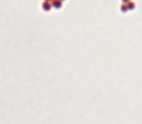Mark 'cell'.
I'll list each match as a JSON object with an SVG mask.
<instances>
[{"label":"cell","instance_id":"cell-1","mask_svg":"<svg viewBox=\"0 0 142 124\" xmlns=\"http://www.w3.org/2000/svg\"><path fill=\"white\" fill-rule=\"evenodd\" d=\"M53 5H56V7L58 8L60 6V2L58 0H53Z\"/></svg>","mask_w":142,"mask_h":124},{"label":"cell","instance_id":"cell-2","mask_svg":"<svg viewBox=\"0 0 142 124\" xmlns=\"http://www.w3.org/2000/svg\"><path fill=\"white\" fill-rule=\"evenodd\" d=\"M43 6H44V9H47V10H49V9H50V7H49V6H50V4L48 3V2H46V3L43 4Z\"/></svg>","mask_w":142,"mask_h":124}]
</instances>
